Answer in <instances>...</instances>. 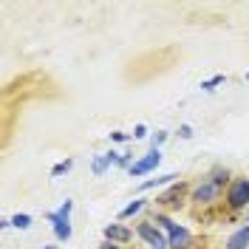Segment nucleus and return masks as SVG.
I'll return each instance as SVG.
<instances>
[{
  "instance_id": "1",
  "label": "nucleus",
  "mask_w": 249,
  "mask_h": 249,
  "mask_svg": "<svg viewBox=\"0 0 249 249\" xmlns=\"http://www.w3.org/2000/svg\"><path fill=\"white\" fill-rule=\"evenodd\" d=\"M150 221H153V224H159V227L167 232V244H170V249H190V247H193V235H190V230H187V227H181V224H176L173 218L156 213Z\"/></svg>"
},
{
  "instance_id": "2",
  "label": "nucleus",
  "mask_w": 249,
  "mask_h": 249,
  "mask_svg": "<svg viewBox=\"0 0 249 249\" xmlns=\"http://www.w3.org/2000/svg\"><path fill=\"white\" fill-rule=\"evenodd\" d=\"M224 204L230 213H241L249 207V178L247 176H232V181L224 193Z\"/></svg>"
},
{
  "instance_id": "3",
  "label": "nucleus",
  "mask_w": 249,
  "mask_h": 249,
  "mask_svg": "<svg viewBox=\"0 0 249 249\" xmlns=\"http://www.w3.org/2000/svg\"><path fill=\"white\" fill-rule=\"evenodd\" d=\"M71 210H74V201L71 198H65L60 204V210L57 213H48V221H51V227H54V238L57 241H71Z\"/></svg>"
},
{
  "instance_id": "4",
  "label": "nucleus",
  "mask_w": 249,
  "mask_h": 249,
  "mask_svg": "<svg viewBox=\"0 0 249 249\" xmlns=\"http://www.w3.org/2000/svg\"><path fill=\"white\" fill-rule=\"evenodd\" d=\"M221 196H224V190L210 178V176H204L198 184L193 187V193H190V201L198 204V207H213V204L221 201Z\"/></svg>"
},
{
  "instance_id": "5",
  "label": "nucleus",
  "mask_w": 249,
  "mask_h": 249,
  "mask_svg": "<svg viewBox=\"0 0 249 249\" xmlns=\"http://www.w3.org/2000/svg\"><path fill=\"white\" fill-rule=\"evenodd\" d=\"M136 235H139L150 249H170L167 238H164L161 230H159V224H153L150 218H147V221H142V224H136Z\"/></svg>"
},
{
  "instance_id": "6",
  "label": "nucleus",
  "mask_w": 249,
  "mask_h": 249,
  "mask_svg": "<svg viewBox=\"0 0 249 249\" xmlns=\"http://www.w3.org/2000/svg\"><path fill=\"white\" fill-rule=\"evenodd\" d=\"M159 164H161V150H153V147H150V153L147 156H142L139 161H133V167H130V176H133V178H142V176H147V173H153L156 167H159Z\"/></svg>"
},
{
  "instance_id": "7",
  "label": "nucleus",
  "mask_w": 249,
  "mask_h": 249,
  "mask_svg": "<svg viewBox=\"0 0 249 249\" xmlns=\"http://www.w3.org/2000/svg\"><path fill=\"white\" fill-rule=\"evenodd\" d=\"M102 235H105V241H110V244H130L133 241V230H127L124 224H108L105 230H102Z\"/></svg>"
},
{
  "instance_id": "8",
  "label": "nucleus",
  "mask_w": 249,
  "mask_h": 249,
  "mask_svg": "<svg viewBox=\"0 0 249 249\" xmlns=\"http://www.w3.org/2000/svg\"><path fill=\"white\" fill-rule=\"evenodd\" d=\"M224 249H249V224L238 227V230L227 238V247Z\"/></svg>"
},
{
  "instance_id": "9",
  "label": "nucleus",
  "mask_w": 249,
  "mask_h": 249,
  "mask_svg": "<svg viewBox=\"0 0 249 249\" xmlns=\"http://www.w3.org/2000/svg\"><path fill=\"white\" fill-rule=\"evenodd\" d=\"M116 161H119V153H116V150H110V153H99L96 159H93L91 173L93 176H102V173L108 170L110 164H116Z\"/></svg>"
},
{
  "instance_id": "10",
  "label": "nucleus",
  "mask_w": 249,
  "mask_h": 249,
  "mask_svg": "<svg viewBox=\"0 0 249 249\" xmlns=\"http://www.w3.org/2000/svg\"><path fill=\"white\" fill-rule=\"evenodd\" d=\"M184 190H187V184H181V181H178V184H173L164 196H159V198H156V204H161V207H176V204L181 201V193H184Z\"/></svg>"
},
{
  "instance_id": "11",
  "label": "nucleus",
  "mask_w": 249,
  "mask_h": 249,
  "mask_svg": "<svg viewBox=\"0 0 249 249\" xmlns=\"http://www.w3.org/2000/svg\"><path fill=\"white\" fill-rule=\"evenodd\" d=\"M178 176L176 173H167V176H156V178H150V181H142L139 190H153V187H161V184H173Z\"/></svg>"
},
{
  "instance_id": "12",
  "label": "nucleus",
  "mask_w": 249,
  "mask_h": 249,
  "mask_svg": "<svg viewBox=\"0 0 249 249\" xmlns=\"http://www.w3.org/2000/svg\"><path fill=\"white\" fill-rule=\"evenodd\" d=\"M144 207H147V201H144V198H136V201H130V204H127V207L122 210V213H119V218H122V221H127V218L139 215Z\"/></svg>"
},
{
  "instance_id": "13",
  "label": "nucleus",
  "mask_w": 249,
  "mask_h": 249,
  "mask_svg": "<svg viewBox=\"0 0 249 249\" xmlns=\"http://www.w3.org/2000/svg\"><path fill=\"white\" fill-rule=\"evenodd\" d=\"M12 227H17V230H29V227H31V215H26V213H17V215L12 218Z\"/></svg>"
},
{
  "instance_id": "14",
  "label": "nucleus",
  "mask_w": 249,
  "mask_h": 249,
  "mask_svg": "<svg viewBox=\"0 0 249 249\" xmlns=\"http://www.w3.org/2000/svg\"><path fill=\"white\" fill-rule=\"evenodd\" d=\"M71 167H74V159H65V161H60V164H54V167H51V176L57 178V176H62V173H68Z\"/></svg>"
},
{
  "instance_id": "15",
  "label": "nucleus",
  "mask_w": 249,
  "mask_h": 249,
  "mask_svg": "<svg viewBox=\"0 0 249 249\" xmlns=\"http://www.w3.org/2000/svg\"><path fill=\"white\" fill-rule=\"evenodd\" d=\"M224 74H215V77H210V79H204L201 82V91H215V85H221V82H224Z\"/></svg>"
},
{
  "instance_id": "16",
  "label": "nucleus",
  "mask_w": 249,
  "mask_h": 249,
  "mask_svg": "<svg viewBox=\"0 0 249 249\" xmlns=\"http://www.w3.org/2000/svg\"><path fill=\"white\" fill-rule=\"evenodd\" d=\"M116 167H127V170H130V167H133V156H130V153H119Z\"/></svg>"
},
{
  "instance_id": "17",
  "label": "nucleus",
  "mask_w": 249,
  "mask_h": 249,
  "mask_svg": "<svg viewBox=\"0 0 249 249\" xmlns=\"http://www.w3.org/2000/svg\"><path fill=\"white\" fill-rule=\"evenodd\" d=\"M167 139V130H159V133H156L153 139H150V147H153V150H159V147H161V142Z\"/></svg>"
},
{
  "instance_id": "18",
  "label": "nucleus",
  "mask_w": 249,
  "mask_h": 249,
  "mask_svg": "<svg viewBox=\"0 0 249 249\" xmlns=\"http://www.w3.org/2000/svg\"><path fill=\"white\" fill-rule=\"evenodd\" d=\"M178 136H181V139H193V127H190V124H181V127H178Z\"/></svg>"
},
{
  "instance_id": "19",
  "label": "nucleus",
  "mask_w": 249,
  "mask_h": 249,
  "mask_svg": "<svg viewBox=\"0 0 249 249\" xmlns=\"http://www.w3.org/2000/svg\"><path fill=\"white\" fill-rule=\"evenodd\" d=\"M147 136V127L144 124H136V130H133V139H144Z\"/></svg>"
},
{
  "instance_id": "20",
  "label": "nucleus",
  "mask_w": 249,
  "mask_h": 249,
  "mask_svg": "<svg viewBox=\"0 0 249 249\" xmlns=\"http://www.w3.org/2000/svg\"><path fill=\"white\" fill-rule=\"evenodd\" d=\"M110 139H113V142H127L130 136H127V133H122V130H113V133H110Z\"/></svg>"
},
{
  "instance_id": "21",
  "label": "nucleus",
  "mask_w": 249,
  "mask_h": 249,
  "mask_svg": "<svg viewBox=\"0 0 249 249\" xmlns=\"http://www.w3.org/2000/svg\"><path fill=\"white\" fill-rule=\"evenodd\" d=\"M99 249H122V247H119V244H110V241H105Z\"/></svg>"
},
{
  "instance_id": "22",
  "label": "nucleus",
  "mask_w": 249,
  "mask_h": 249,
  "mask_svg": "<svg viewBox=\"0 0 249 249\" xmlns=\"http://www.w3.org/2000/svg\"><path fill=\"white\" fill-rule=\"evenodd\" d=\"M46 249H54V247H46Z\"/></svg>"
},
{
  "instance_id": "23",
  "label": "nucleus",
  "mask_w": 249,
  "mask_h": 249,
  "mask_svg": "<svg viewBox=\"0 0 249 249\" xmlns=\"http://www.w3.org/2000/svg\"><path fill=\"white\" fill-rule=\"evenodd\" d=\"M247 79H249V74H247Z\"/></svg>"
}]
</instances>
